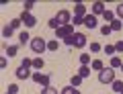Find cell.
<instances>
[{"label": "cell", "mask_w": 123, "mask_h": 94, "mask_svg": "<svg viewBox=\"0 0 123 94\" xmlns=\"http://www.w3.org/2000/svg\"><path fill=\"white\" fill-rule=\"evenodd\" d=\"M29 47L41 57V53H43V51H47V41L41 39V37H33V39H31V43H29Z\"/></svg>", "instance_id": "6da1fadb"}, {"label": "cell", "mask_w": 123, "mask_h": 94, "mask_svg": "<svg viewBox=\"0 0 123 94\" xmlns=\"http://www.w3.org/2000/svg\"><path fill=\"white\" fill-rule=\"evenodd\" d=\"M115 80V70L113 67H103L101 72H98V82H103V84H113Z\"/></svg>", "instance_id": "7a4b0ae2"}, {"label": "cell", "mask_w": 123, "mask_h": 94, "mask_svg": "<svg viewBox=\"0 0 123 94\" xmlns=\"http://www.w3.org/2000/svg\"><path fill=\"white\" fill-rule=\"evenodd\" d=\"M55 21H57V25H60V27H64V25H70V22H72V14H70V10H60V12L55 14Z\"/></svg>", "instance_id": "3957f363"}, {"label": "cell", "mask_w": 123, "mask_h": 94, "mask_svg": "<svg viewBox=\"0 0 123 94\" xmlns=\"http://www.w3.org/2000/svg\"><path fill=\"white\" fill-rule=\"evenodd\" d=\"M70 35H74V25H64V27H60L55 31V37L57 39H66V37H70Z\"/></svg>", "instance_id": "277c9868"}, {"label": "cell", "mask_w": 123, "mask_h": 94, "mask_svg": "<svg viewBox=\"0 0 123 94\" xmlns=\"http://www.w3.org/2000/svg\"><path fill=\"white\" fill-rule=\"evenodd\" d=\"M31 78H33V82H35V84L43 86V88H47V86H49V76H45V74H41V72H35Z\"/></svg>", "instance_id": "5b68a950"}, {"label": "cell", "mask_w": 123, "mask_h": 94, "mask_svg": "<svg viewBox=\"0 0 123 94\" xmlns=\"http://www.w3.org/2000/svg\"><path fill=\"white\" fill-rule=\"evenodd\" d=\"M21 22L25 25V27H35V25H37V18L33 17L31 12H27V10H23V14H21Z\"/></svg>", "instance_id": "8992f818"}, {"label": "cell", "mask_w": 123, "mask_h": 94, "mask_svg": "<svg viewBox=\"0 0 123 94\" xmlns=\"http://www.w3.org/2000/svg\"><path fill=\"white\" fill-rule=\"evenodd\" d=\"M86 45V35L84 33H74V47H84Z\"/></svg>", "instance_id": "52a82bcc"}, {"label": "cell", "mask_w": 123, "mask_h": 94, "mask_svg": "<svg viewBox=\"0 0 123 94\" xmlns=\"http://www.w3.org/2000/svg\"><path fill=\"white\" fill-rule=\"evenodd\" d=\"M84 27L86 29H94L97 27V17H94V14H86V17H84Z\"/></svg>", "instance_id": "ba28073f"}, {"label": "cell", "mask_w": 123, "mask_h": 94, "mask_svg": "<svg viewBox=\"0 0 123 94\" xmlns=\"http://www.w3.org/2000/svg\"><path fill=\"white\" fill-rule=\"evenodd\" d=\"M14 76H17L18 80H25V78H29V67L18 66V67H17V72H14Z\"/></svg>", "instance_id": "9c48e42d"}, {"label": "cell", "mask_w": 123, "mask_h": 94, "mask_svg": "<svg viewBox=\"0 0 123 94\" xmlns=\"http://www.w3.org/2000/svg\"><path fill=\"white\" fill-rule=\"evenodd\" d=\"M74 17H86V6H84L82 2H78V4L74 6Z\"/></svg>", "instance_id": "30bf717a"}, {"label": "cell", "mask_w": 123, "mask_h": 94, "mask_svg": "<svg viewBox=\"0 0 123 94\" xmlns=\"http://www.w3.org/2000/svg\"><path fill=\"white\" fill-rule=\"evenodd\" d=\"M105 4H103V2H94V4H92V12H94V17H97V14H101L103 17V12H105Z\"/></svg>", "instance_id": "8fae6325"}, {"label": "cell", "mask_w": 123, "mask_h": 94, "mask_svg": "<svg viewBox=\"0 0 123 94\" xmlns=\"http://www.w3.org/2000/svg\"><path fill=\"white\" fill-rule=\"evenodd\" d=\"M111 88H113V92H123V82L121 80H113V84H111Z\"/></svg>", "instance_id": "7c38bea8"}, {"label": "cell", "mask_w": 123, "mask_h": 94, "mask_svg": "<svg viewBox=\"0 0 123 94\" xmlns=\"http://www.w3.org/2000/svg\"><path fill=\"white\" fill-rule=\"evenodd\" d=\"M90 67H92V70H97V72H101L103 67H105V63H103L101 59H92V61H90Z\"/></svg>", "instance_id": "4fadbf2b"}, {"label": "cell", "mask_w": 123, "mask_h": 94, "mask_svg": "<svg viewBox=\"0 0 123 94\" xmlns=\"http://www.w3.org/2000/svg\"><path fill=\"white\" fill-rule=\"evenodd\" d=\"M109 27H111V31H121V27H123V22L119 21V18H115L113 22H109Z\"/></svg>", "instance_id": "5bb4252c"}, {"label": "cell", "mask_w": 123, "mask_h": 94, "mask_svg": "<svg viewBox=\"0 0 123 94\" xmlns=\"http://www.w3.org/2000/svg\"><path fill=\"white\" fill-rule=\"evenodd\" d=\"M17 53H18V47H17V45H8V47H6V55H8V57H14Z\"/></svg>", "instance_id": "9a60e30c"}, {"label": "cell", "mask_w": 123, "mask_h": 94, "mask_svg": "<svg viewBox=\"0 0 123 94\" xmlns=\"http://www.w3.org/2000/svg\"><path fill=\"white\" fill-rule=\"evenodd\" d=\"M78 76L82 78V80H84V78H88V76H90V67H88V66H82V67H80V72H78Z\"/></svg>", "instance_id": "2e32d148"}, {"label": "cell", "mask_w": 123, "mask_h": 94, "mask_svg": "<svg viewBox=\"0 0 123 94\" xmlns=\"http://www.w3.org/2000/svg\"><path fill=\"white\" fill-rule=\"evenodd\" d=\"M12 33H14V29L10 27V25H4V29H2V37L8 39V37H12Z\"/></svg>", "instance_id": "e0dca14e"}, {"label": "cell", "mask_w": 123, "mask_h": 94, "mask_svg": "<svg viewBox=\"0 0 123 94\" xmlns=\"http://www.w3.org/2000/svg\"><path fill=\"white\" fill-rule=\"evenodd\" d=\"M57 47H60V41H47V49L49 51H57Z\"/></svg>", "instance_id": "ac0fdd59"}, {"label": "cell", "mask_w": 123, "mask_h": 94, "mask_svg": "<svg viewBox=\"0 0 123 94\" xmlns=\"http://www.w3.org/2000/svg\"><path fill=\"white\" fill-rule=\"evenodd\" d=\"M18 41H21V43H31V37H29V33H27V31H23L21 35H18Z\"/></svg>", "instance_id": "d6986e66"}, {"label": "cell", "mask_w": 123, "mask_h": 94, "mask_svg": "<svg viewBox=\"0 0 123 94\" xmlns=\"http://www.w3.org/2000/svg\"><path fill=\"white\" fill-rule=\"evenodd\" d=\"M80 84H82V78H80V76H72V80H70V86H74V88H78Z\"/></svg>", "instance_id": "ffe728a7"}, {"label": "cell", "mask_w": 123, "mask_h": 94, "mask_svg": "<svg viewBox=\"0 0 123 94\" xmlns=\"http://www.w3.org/2000/svg\"><path fill=\"white\" fill-rule=\"evenodd\" d=\"M60 94H80V92H78V90H76V88H74V86H66V88L62 90V92H60Z\"/></svg>", "instance_id": "44dd1931"}, {"label": "cell", "mask_w": 123, "mask_h": 94, "mask_svg": "<svg viewBox=\"0 0 123 94\" xmlns=\"http://www.w3.org/2000/svg\"><path fill=\"white\" fill-rule=\"evenodd\" d=\"M47 27H49V29H53V31H57V29H60V25H57L55 17H53V18H49V21H47Z\"/></svg>", "instance_id": "7402d4cb"}, {"label": "cell", "mask_w": 123, "mask_h": 94, "mask_svg": "<svg viewBox=\"0 0 123 94\" xmlns=\"http://www.w3.org/2000/svg\"><path fill=\"white\" fill-rule=\"evenodd\" d=\"M43 57H35V59H33V67H37V70H41V67H43Z\"/></svg>", "instance_id": "603a6c76"}, {"label": "cell", "mask_w": 123, "mask_h": 94, "mask_svg": "<svg viewBox=\"0 0 123 94\" xmlns=\"http://www.w3.org/2000/svg\"><path fill=\"white\" fill-rule=\"evenodd\" d=\"M80 63H82V66H88V63H90V55L82 53V55H80Z\"/></svg>", "instance_id": "cb8c5ba5"}, {"label": "cell", "mask_w": 123, "mask_h": 94, "mask_svg": "<svg viewBox=\"0 0 123 94\" xmlns=\"http://www.w3.org/2000/svg\"><path fill=\"white\" fill-rule=\"evenodd\" d=\"M72 25H74V27H78V25H84V17H74V18H72Z\"/></svg>", "instance_id": "d4e9b609"}, {"label": "cell", "mask_w": 123, "mask_h": 94, "mask_svg": "<svg viewBox=\"0 0 123 94\" xmlns=\"http://www.w3.org/2000/svg\"><path fill=\"white\" fill-rule=\"evenodd\" d=\"M121 59H119V57H113V59H111V67H113V70H115V67H121Z\"/></svg>", "instance_id": "484cf974"}, {"label": "cell", "mask_w": 123, "mask_h": 94, "mask_svg": "<svg viewBox=\"0 0 123 94\" xmlns=\"http://www.w3.org/2000/svg\"><path fill=\"white\" fill-rule=\"evenodd\" d=\"M101 49H103V45H98V43H90V51H92V53H98Z\"/></svg>", "instance_id": "4316f807"}, {"label": "cell", "mask_w": 123, "mask_h": 94, "mask_svg": "<svg viewBox=\"0 0 123 94\" xmlns=\"http://www.w3.org/2000/svg\"><path fill=\"white\" fill-rule=\"evenodd\" d=\"M64 45H68V47H74V35L66 37V39H64Z\"/></svg>", "instance_id": "83f0119b"}, {"label": "cell", "mask_w": 123, "mask_h": 94, "mask_svg": "<svg viewBox=\"0 0 123 94\" xmlns=\"http://www.w3.org/2000/svg\"><path fill=\"white\" fill-rule=\"evenodd\" d=\"M115 14H117V18L123 22V4H119V6H117V12H115Z\"/></svg>", "instance_id": "f1b7e54d"}, {"label": "cell", "mask_w": 123, "mask_h": 94, "mask_svg": "<svg viewBox=\"0 0 123 94\" xmlns=\"http://www.w3.org/2000/svg\"><path fill=\"white\" fill-rule=\"evenodd\" d=\"M21 25H23V22H21V18H12V21H10V27H12V29H18Z\"/></svg>", "instance_id": "f546056e"}, {"label": "cell", "mask_w": 123, "mask_h": 94, "mask_svg": "<svg viewBox=\"0 0 123 94\" xmlns=\"http://www.w3.org/2000/svg\"><path fill=\"white\" fill-rule=\"evenodd\" d=\"M103 49H105L107 55H113L115 53V45H107V47H103Z\"/></svg>", "instance_id": "4dcf8cb0"}, {"label": "cell", "mask_w": 123, "mask_h": 94, "mask_svg": "<svg viewBox=\"0 0 123 94\" xmlns=\"http://www.w3.org/2000/svg\"><path fill=\"white\" fill-rule=\"evenodd\" d=\"M111 33H113V31H111V27H109V25H105V27L101 29V35H105V37H107V35H111Z\"/></svg>", "instance_id": "1f68e13d"}, {"label": "cell", "mask_w": 123, "mask_h": 94, "mask_svg": "<svg viewBox=\"0 0 123 94\" xmlns=\"http://www.w3.org/2000/svg\"><path fill=\"white\" fill-rule=\"evenodd\" d=\"M41 94H57V90L51 88V86H47V88H43V92H41Z\"/></svg>", "instance_id": "d6a6232c"}, {"label": "cell", "mask_w": 123, "mask_h": 94, "mask_svg": "<svg viewBox=\"0 0 123 94\" xmlns=\"http://www.w3.org/2000/svg\"><path fill=\"white\" fill-rule=\"evenodd\" d=\"M21 66H25V67H31V66H33V59L25 57V59H23V61H21Z\"/></svg>", "instance_id": "836d02e7"}, {"label": "cell", "mask_w": 123, "mask_h": 94, "mask_svg": "<svg viewBox=\"0 0 123 94\" xmlns=\"http://www.w3.org/2000/svg\"><path fill=\"white\" fill-rule=\"evenodd\" d=\"M8 92H10V94H17V92H18V84H10V86H8Z\"/></svg>", "instance_id": "e575fe53"}, {"label": "cell", "mask_w": 123, "mask_h": 94, "mask_svg": "<svg viewBox=\"0 0 123 94\" xmlns=\"http://www.w3.org/2000/svg\"><path fill=\"white\" fill-rule=\"evenodd\" d=\"M33 4H35L33 0H27V2H25V10H27V12H29V10L33 8Z\"/></svg>", "instance_id": "d590c367"}, {"label": "cell", "mask_w": 123, "mask_h": 94, "mask_svg": "<svg viewBox=\"0 0 123 94\" xmlns=\"http://www.w3.org/2000/svg\"><path fill=\"white\" fill-rule=\"evenodd\" d=\"M6 66H8V61H6V55H2V57H0V67H2V70H4Z\"/></svg>", "instance_id": "8d00e7d4"}, {"label": "cell", "mask_w": 123, "mask_h": 94, "mask_svg": "<svg viewBox=\"0 0 123 94\" xmlns=\"http://www.w3.org/2000/svg\"><path fill=\"white\" fill-rule=\"evenodd\" d=\"M115 51H119V53H123V41H119V43H115Z\"/></svg>", "instance_id": "74e56055"}, {"label": "cell", "mask_w": 123, "mask_h": 94, "mask_svg": "<svg viewBox=\"0 0 123 94\" xmlns=\"http://www.w3.org/2000/svg\"><path fill=\"white\" fill-rule=\"evenodd\" d=\"M121 70H123V63H121Z\"/></svg>", "instance_id": "f35d334b"}, {"label": "cell", "mask_w": 123, "mask_h": 94, "mask_svg": "<svg viewBox=\"0 0 123 94\" xmlns=\"http://www.w3.org/2000/svg\"><path fill=\"white\" fill-rule=\"evenodd\" d=\"M6 94H10V92H6Z\"/></svg>", "instance_id": "ab89813d"}, {"label": "cell", "mask_w": 123, "mask_h": 94, "mask_svg": "<svg viewBox=\"0 0 123 94\" xmlns=\"http://www.w3.org/2000/svg\"><path fill=\"white\" fill-rule=\"evenodd\" d=\"M121 94H123V92H121Z\"/></svg>", "instance_id": "60d3db41"}]
</instances>
